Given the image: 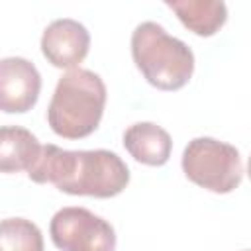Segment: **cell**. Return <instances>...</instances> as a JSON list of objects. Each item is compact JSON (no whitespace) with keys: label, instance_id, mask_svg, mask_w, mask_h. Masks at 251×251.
<instances>
[{"label":"cell","instance_id":"30bf717a","mask_svg":"<svg viewBox=\"0 0 251 251\" xmlns=\"http://www.w3.org/2000/svg\"><path fill=\"white\" fill-rule=\"evenodd\" d=\"M180 24L200 37H212L227 22V6L222 0H167Z\"/></svg>","mask_w":251,"mask_h":251},{"label":"cell","instance_id":"8992f818","mask_svg":"<svg viewBox=\"0 0 251 251\" xmlns=\"http://www.w3.org/2000/svg\"><path fill=\"white\" fill-rule=\"evenodd\" d=\"M41 75L24 57H4L0 61V110L6 114H25L37 104Z\"/></svg>","mask_w":251,"mask_h":251},{"label":"cell","instance_id":"6da1fadb","mask_svg":"<svg viewBox=\"0 0 251 251\" xmlns=\"http://www.w3.org/2000/svg\"><path fill=\"white\" fill-rule=\"evenodd\" d=\"M37 184L51 182L65 194L112 198L129 184V169L122 157L108 149L71 151L47 143L27 173Z\"/></svg>","mask_w":251,"mask_h":251},{"label":"cell","instance_id":"4fadbf2b","mask_svg":"<svg viewBox=\"0 0 251 251\" xmlns=\"http://www.w3.org/2000/svg\"><path fill=\"white\" fill-rule=\"evenodd\" d=\"M247 251H251V249H247Z\"/></svg>","mask_w":251,"mask_h":251},{"label":"cell","instance_id":"9c48e42d","mask_svg":"<svg viewBox=\"0 0 251 251\" xmlns=\"http://www.w3.org/2000/svg\"><path fill=\"white\" fill-rule=\"evenodd\" d=\"M43 145L37 137L22 126H2L0 129V171L29 173L41 157Z\"/></svg>","mask_w":251,"mask_h":251},{"label":"cell","instance_id":"277c9868","mask_svg":"<svg viewBox=\"0 0 251 251\" xmlns=\"http://www.w3.org/2000/svg\"><path fill=\"white\" fill-rule=\"evenodd\" d=\"M184 176L216 194H227L241 184L243 165L239 151L214 137H194L182 151Z\"/></svg>","mask_w":251,"mask_h":251},{"label":"cell","instance_id":"8fae6325","mask_svg":"<svg viewBox=\"0 0 251 251\" xmlns=\"http://www.w3.org/2000/svg\"><path fill=\"white\" fill-rule=\"evenodd\" d=\"M2 251H43L41 229L25 218H6L0 226Z\"/></svg>","mask_w":251,"mask_h":251},{"label":"cell","instance_id":"52a82bcc","mask_svg":"<svg viewBox=\"0 0 251 251\" xmlns=\"http://www.w3.org/2000/svg\"><path fill=\"white\" fill-rule=\"evenodd\" d=\"M90 49V33L88 29L73 20L59 18L53 20L41 35V53L57 69H78Z\"/></svg>","mask_w":251,"mask_h":251},{"label":"cell","instance_id":"7c38bea8","mask_svg":"<svg viewBox=\"0 0 251 251\" xmlns=\"http://www.w3.org/2000/svg\"><path fill=\"white\" fill-rule=\"evenodd\" d=\"M247 175H249V178H251V157H249V161H247Z\"/></svg>","mask_w":251,"mask_h":251},{"label":"cell","instance_id":"7a4b0ae2","mask_svg":"<svg viewBox=\"0 0 251 251\" xmlns=\"http://www.w3.org/2000/svg\"><path fill=\"white\" fill-rule=\"evenodd\" d=\"M106 84L88 69L67 71L47 106V124L59 137L82 139L100 126L106 106Z\"/></svg>","mask_w":251,"mask_h":251},{"label":"cell","instance_id":"ba28073f","mask_svg":"<svg viewBox=\"0 0 251 251\" xmlns=\"http://www.w3.org/2000/svg\"><path fill=\"white\" fill-rule=\"evenodd\" d=\"M124 147L137 163L161 167L171 157L173 139L165 127L153 122H137L124 131Z\"/></svg>","mask_w":251,"mask_h":251},{"label":"cell","instance_id":"3957f363","mask_svg":"<svg viewBox=\"0 0 251 251\" xmlns=\"http://www.w3.org/2000/svg\"><path fill=\"white\" fill-rule=\"evenodd\" d=\"M131 57L143 78L159 90H180L194 73L192 49L157 22H141L131 33Z\"/></svg>","mask_w":251,"mask_h":251},{"label":"cell","instance_id":"5b68a950","mask_svg":"<svg viewBox=\"0 0 251 251\" xmlns=\"http://www.w3.org/2000/svg\"><path fill=\"white\" fill-rule=\"evenodd\" d=\"M49 235L59 251H116L112 224L80 206H67L53 214Z\"/></svg>","mask_w":251,"mask_h":251}]
</instances>
